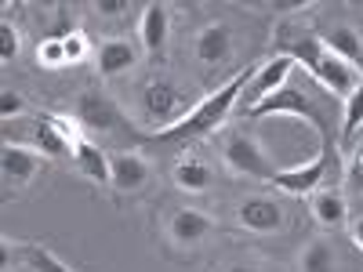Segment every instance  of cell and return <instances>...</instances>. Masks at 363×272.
<instances>
[{"label": "cell", "instance_id": "9a60e30c", "mask_svg": "<svg viewBox=\"0 0 363 272\" xmlns=\"http://www.w3.org/2000/svg\"><path fill=\"white\" fill-rule=\"evenodd\" d=\"M109 174H113V189L116 193H142L153 178V164H149L142 153H109Z\"/></svg>", "mask_w": 363, "mask_h": 272}, {"label": "cell", "instance_id": "5bb4252c", "mask_svg": "<svg viewBox=\"0 0 363 272\" xmlns=\"http://www.w3.org/2000/svg\"><path fill=\"white\" fill-rule=\"evenodd\" d=\"M327 157H330V145H323V153H320L316 160H309V164H298V167L277 171V174H272V186H280V189L291 193V196H313V193L323 186Z\"/></svg>", "mask_w": 363, "mask_h": 272}, {"label": "cell", "instance_id": "4dcf8cb0", "mask_svg": "<svg viewBox=\"0 0 363 272\" xmlns=\"http://www.w3.org/2000/svg\"><path fill=\"white\" fill-rule=\"evenodd\" d=\"M352 244H356V247L363 251V215H359V218L352 222Z\"/></svg>", "mask_w": 363, "mask_h": 272}, {"label": "cell", "instance_id": "cb8c5ba5", "mask_svg": "<svg viewBox=\"0 0 363 272\" xmlns=\"http://www.w3.org/2000/svg\"><path fill=\"white\" fill-rule=\"evenodd\" d=\"M37 58H40V66H44V69H62V66H69V62H66L62 37H48V40H40Z\"/></svg>", "mask_w": 363, "mask_h": 272}, {"label": "cell", "instance_id": "7402d4cb", "mask_svg": "<svg viewBox=\"0 0 363 272\" xmlns=\"http://www.w3.org/2000/svg\"><path fill=\"white\" fill-rule=\"evenodd\" d=\"M359 131H363V84L352 91V95L345 98V116H342V135H338V142H342V149H352V142L359 138Z\"/></svg>", "mask_w": 363, "mask_h": 272}, {"label": "cell", "instance_id": "9c48e42d", "mask_svg": "<svg viewBox=\"0 0 363 272\" xmlns=\"http://www.w3.org/2000/svg\"><path fill=\"white\" fill-rule=\"evenodd\" d=\"M272 113H291V116H306V120H313L316 131H320V138H323V145H330L327 116H323L306 95H301V91H294V87H280L277 95H269L265 102H258V106L247 113V120H262V116H272Z\"/></svg>", "mask_w": 363, "mask_h": 272}, {"label": "cell", "instance_id": "7c38bea8", "mask_svg": "<svg viewBox=\"0 0 363 272\" xmlns=\"http://www.w3.org/2000/svg\"><path fill=\"white\" fill-rule=\"evenodd\" d=\"M138 62H142V44H135V40H128V37H109V40H102V47L95 51V69H99V76H106V80H116V76L138 69Z\"/></svg>", "mask_w": 363, "mask_h": 272}, {"label": "cell", "instance_id": "ffe728a7", "mask_svg": "<svg viewBox=\"0 0 363 272\" xmlns=\"http://www.w3.org/2000/svg\"><path fill=\"white\" fill-rule=\"evenodd\" d=\"M298 272H338V251L330 239L316 236L298 254Z\"/></svg>", "mask_w": 363, "mask_h": 272}, {"label": "cell", "instance_id": "3957f363", "mask_svg": "<svg viewBox=\"0 0 363 272\" xmlns=\"http://www.w3.org/2000/svg\"><path fill=\"white\" fill-rule=\"evenodd\" d=\"M138 98H142L145 120H153V124H160V128H174L178 120L186 116L189 109H196V102H200V98H189L171 76L145 80L142 91H138Z\"/></svg>", "mask_w": 363, "mask_h": 272}, {"label": "cell", "instance_id": "4fadbf2b", "mask_svg": "<svg viewBox=\"0 0 363 272\" xmlns=\"http://www.w3.org/2000/svg\"><path fill=\"white\" fill-rule=\"evenodd\" d=\"M138 44H142V55L160 62L167 55V44H171V11L167 4H145L142 11V22H138Z\"/></svg>", "mask_w": 363, "mask_h": 272}, {"label": "cell", "instance_id": "4316f807", "mask_svg": "<svg viewBox=\"0 0 363 272\" xmlns=\"http://www.w3.org/2000/svg\"><path fill=\"white\" fill-rule=\"evenodd\" d=\"M345 186H352L356 193H363V145L352 149L349 167H345Z\"/></svg>", "mask_w": 363, "mask_h": 272}, {"label": "cell", "instance_id": "d6986e66", "mask_svg": "<svg viewBox=\"0 0 363 272\" xmlns=\"http://www.w3.org/2000/svg\"><path fill=\"white\" fill-rule=\"evenodd\" d=\"M73 164L84 178H91L95 186H113V174H109V153H102V149L95 142L80 138L77 149H73Z\"/></svg>", "mask_w": 363, "mask_h": 272}, {"label": "cell", "instance_id": "e0dca14e", "mask_svg": "<svg viewBox=\"0 0 363 272\" xmlns=\"http://www.w3.org/2000/svg\"><path fill=\"white\" fill-rule=\"evenodd\" d=\"M309 215L323 229H345L349 225V200L338 189H316L309 196Z\"/></svg>", "mask_w": 363, "mask_h": 272}, {"label": "cell", "instance_id": "5b68a950", "mask_svg": "<svg viewBox=\"0 0 363 272\" xmlns=\"http://www.w3.org/2000/svg\"><path fill=\"white\" fill-rule=\"evenodd\" d=\"M73 116H77V124L91 135H116V131H131V124L124 120V113H120V106L106 95V91H95V87H87L77 95V106H73ZM135 135V131H131Z\"/></svg>", "mask_w": 363, "mask_h": 272}, {"label": "cell", "instance_id": "52a82bcc", "mask_svg": "<svg viewBox=\"0 0 363 272\" xmlns=\"http://www.w3.org/2000/svg\"><path fill=\"white\" fill-rule=\"evenodd\" d=\"M215 232H218V222L211 218L207 210H196V207H174L167 215V225H164L167 244L178 247V251H196Z\"/></svg>", "mask_w": 363, "mask_h": 272}, {"label": "cell", "instance_id": "277c9868", "mask_svg": "<svg viewBox=\"0 0 363 272\" xmlns=\"http://www.w3.org/2000/svg\"><path fill=\"white\" fill-rule=\"evenodd\" d=\"M222 160L240 178L272 181V174H277V167H272V160L265 153V145L251 131H225V138H222Z\"/></svg>", "mask_w": 363, "mask_h": 272}, {"label": "cell", "instance_id": "8fae6325", "mask_svg": "<svg viewBox=\"0 0 363 272\" xmlns=\"http://www.w3.org/2000/svg\"><path fill=\"white\" fill-rule=\"evenodd\" d=\"M233 47H236V40H233V29L225 22H207L193 37V58L200 66H207V69L225 66L233 58Z\"/></svg>", "mask_w": 363, "mask_h": 272}, {"label": "cell", "instance_id": "7a4b0ae2", "mask_svg": "<svg viewBox=\"0 0 363 272\" xmlns=\"http://www.w3.org/2000/svg\"><path fill=\"white\" fill-rule=\"evenodd\" d=\"M284 55H291L298 66H306L309 69V76H316L330 95L335 98H349L352 91L363 84V73L356 69V66H349L345 58H338L335 51H330L327 44H323V37H313V33H298V37H291L287 40V47H284Z\"/></svg>", "mask_w": 363, "mask_h": 272}, {"label": "cell", "instance_id": "f1b7e54d", "mask_svg": "<svg viewBox=\"0 0 363 272\" xmlns=\"http://www.w3.org/2000/svg\"><path fill=\"white\" fill-rule=\"evenodd\" d=\"M95 11H99L102 18H120L124 11H131V4H128V0H99Z\"/></svg>", "mask_w": 363, "mask_h": 272}, {"label": "cell", "instance_id": "603a6c76", "mask_svg": "<svg viewBox=\"0 0 363 272\" xmlns=\"http://www.w3.org/2000/svg\"><path fill=\"white\" fill-rule=\"evenodd\" d=\"M18 258L33 268V272H73L66 261H58L51 251H44V247H37V244H26V247H18Z\"/></svg>", "mask_w": 363, "mask_h": 272}, {"label": "cell", "instance_id": "f546056e", "mask_svg": "<svg viewBox=\"0 0 363 272\" xmlns=\"http://www.w3.org/2000/svg\"><path fill=\"white\" fill-rule=\"evenodd\" d=\"M222 272H262V265H258V261H233V265H225Z\"/></svg>", "mask_w": 363, "mask_h": 272}, {"label": "cell", "instance_id": "d4e9b609", "mask_svg": "<svg viewBox=\"0 0 363 272\" xmlns=\"http://www.w3.org/2000/svg\"><path fill=\"white\" fill-rule=\"evenodd\" d=\"M18 47H22V40H18V29L11 26V18H4V22H0V62L11 66L15 58H18Z\"/></svg>", "mask_w": 363, "mask_h": 272}, {"label": "cell", "instance_id": "ac0fdd59", "mask_svg": "<svg viewBox=\"0 0 363 272\" xmlns=\"http://www.w3.org/2000/svg\"><path fill=\"white\" fill-rule=\"evenodd\" d=\"M29 142H33L37 153H44L51 160H73V145H69V138L62 131L55 128L51 113H44V116L33 120V128H29Z\"/></svg>", "mask_w": 363, "mask_h": 272}, {"label": "cell", "instance_id": "2e32d148", "mask_svg": "<svg viewBox=\"0 0 363 272\" xmlns=\"http://www.w3.org/2000/svg\"><path fill=\"white\" fill-rule=\"evenodd\" d=\"M171 186L178 193H207L215 186V167L200 157H178L171 164Z\"/></svg>", "mask_w": 363, "mask_h": 272}, {"label": "cell", "instance_id": "8992f818", "mask_svg": "<svg viewBox=\"0 0 363 272\" xmlns=\"http://www.w3.org/2000/svg\"><path fill=\"white\" fill-rule=\"evenodd\" d=\"M294 69H298V62H294L291 55H272L269 62L255 66V73H251V80H247V87H244V95H240L236 113L247 116L258 102H265L269 95H277L280 87H287V80H291Z\"/></svg>", "mask_w": 363, "mask_h": 272}, {"label": "cell", "instance_id": "44dd1931", "mask_svg": "<svg viewBox=\"0 0 363 272\" xmlns=\"http://www.w3.org/2000/svg\"><path fill=\"white\" fill-rule=\"evenodd\" d=\"M323 44L335 51L338 58H345L349 66H356V69L363 73V37H359V29H352V26H335V29L323 37Z\"/></svg>", "mask_w": 363, "mask_h": 272}, {"label": "cell", "instance_id": "30bf717a", "mask_svg": "<svg viewBox=\"0 0 363 272\" xmlns=\"http://www.w3.org/2000/svg\"><path fill=\"white\" fill-rule=\"evenodd\" d=\"M236 225L251 236H272V232H284L287 210L272 196H247L236 203Z\"/></svg>", "mask_w": 363, "mask_h": 272}, {"label": "cell", "instance_id": "83f0119b", "mask_svg": "<svg viewBox=\"0 0 363 272\" xmlns=\"http://www.w3.org/2000/svg\"><path fill=\"white\" fill-rule=\"evenodd\" d=\"M26 113V98L18 91H0V116L11 120V116H22Z\"/></svg>", "mask_w": 363, "mask_h": 272}, {"label": "cell", "instance_id": "ba28073f", "mask_svg": "<svg viewBox=\"0 0 363 272\" xmlns=\"http://www.w3.org/2000/svg\"><path fill=\"white\" fill-rule=\"evenodd\" d=\"M44 167V153H37L33 145H15V142H4L0 149V178H4V193L18 196L33 186V178L40 174Z\"/></svg>", "mask_w": 363, "mask_h": 272}, {"label": "cell", "instance_id": "484cf974", "mask_svg": "<svg viewBox=\"0 0 363 272\" xmlns=\"http://www.w3.org/2000/svg\"><path fill=\"white\" fill-rule=\"evenodd\" d=\"M62 47H66V62H84L91 44H87V33H80V29H73V33L62 37Z\"/></svg>", "mask_w": 363, "mask_h": 272}, {"label": "cell", "instance_id": "6da1fadb", "mask_svg": "<svg viewBox=\"0 0 363 272\" xmlns=\"http://www.w3.org/2000/svg\"><path fill=\"white\" fill-rule=\"evenodd\" d=\"M251 73H255V66L240 69V73L229 76L218 91H211L207 98H200L196 109H189L174 128H164V131H157L153 138H157V142H189V138H203V135H211V131H218L225 120H229V113H236L240 95H244Z\"/></svg>", "mask_w": 363, "mask_h": 272}]
</instances>
